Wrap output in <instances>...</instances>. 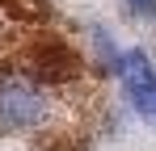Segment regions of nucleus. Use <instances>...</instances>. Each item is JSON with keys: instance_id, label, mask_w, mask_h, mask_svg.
Returning a JSON list of instances; mask_svg holds the SVG:
<instances>
[{"instance_id": "f03ea898", "label": "nucleus", "mask_w": 156, "mask_h": 151, "mask_svg": "<svg viewBox=\"0 0 156 151\" xmlns=\"http://www.w3.org/2000/svg\"><path fill=\"white\" fill-rule=\"evenodd\" d=\"M118 80H122V88H127L131 105H135L144 118L156 122V67L148 63L144 50H127V55L118 59Z\"/></svg>"}, {"instance_id": "f257e3e1", "label": "nucleus", "mask_w": 156, "mask_h": 151, "mask_svg": "<svg viewBox=\"0 0 156 151\" xmlns=\"http://www.w3.org/2000/svg\"><path fill=\"white\" fill-rule=\"evenodd\" d=\"M47 118V92L26 76L0 80V130H34Z\"/></svg>"}, {"instance_id": "7ed1b4c3", "label": "nucleus", "mask_w": 156, "mask_h": 151, "mask_svg": "<svg viewBox=\"0 0 156 151\" xmlns=\"http://www.w3.org/2000/svg\"><path fill=\"white\" fill-rule=\"evenodd\" d=\"M131 8H135V13H148V17H152V13H156V0H131Z\"/></svg>"}]
</instances>
